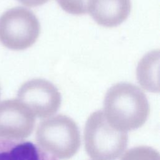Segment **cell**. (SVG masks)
<instances>
[{
    "instance_id": "1",
    "label": "cell",
    "mask_w": 160,
    "mask_h": 160,
    "mask_svg": "<svg viewBox=\"0 0 160 160\" xmlns=\"http://www.w3.org/2000/svg\"><path fill=\"white\" fill-rule=\"evenodd\" d=\"M102 111L111 126L128 132L141 128L146 122L149 104L139 88L131 83L119 82L106 92Z\"/></svg>"
},
{
    "instance_id": "2",
    "label": "cell",
    "mask_w": 160,
    "mask_h": 160,
    "mask_svg": "<svg viewBox=\"0 0 160 160\" xmlns=\"http://www.w3.org/2000/svg\"><path fill=\"white\" fill-rule=\"evenodd\" d=\"M84 141L86 152L93 160H116L125 151L128 135L111 126L103 111L98 110L87 119Z\"/></svg>"
},
{
    "instance_id": "3",
    "label": "cell",
    "mask_w": 160,
    "mask_h": 160,
    "mask_svg": "<svg viewBox=\"0 0 160 160\" xmlns=\"http://www.w3.org/2000/svg\"><path fill=\"white\" fill-rule=\"evenodd\" d=\"M36 139L42 150L59 159L72 157L81 145L76 123L71 118L62 114L42 121L38 126Z\"/></svg>"
},
{
    "instance_id": "4",
    "label": "cell",
    "mask_w": 160,
    "mask_h": 160,
    "mask_svg": "<svg viewBox=\"0 0 160 160\" xmlns=\"http://www.w3.org/2000/svg\"><path fill=\"white\" fill-rule=\"evenodd\" d=\"M39 32L37 17L26 8H11L0 16V42L8 49L20 51L31 47Z\"/></svg>"
},
{
    "instance_id": "5",
    "label": "cell",
    "mask_w": 160,
    "mask_h": 160,
    "mask_svg": "<svg viewBox=\"0 0 160 160\" xmlns=\"http://www.w3.org/2000/svg\"><path fill=\"white\" fill-rule=\"evenodd\" d=\"M17 97L35 117L39 118L52 116L61 104V95L58 88L50 81L41 78L24 82L19 88Z\"/></svg>"
},
{
    "instance_id": "6",
    "label": "cell",
    "mask_w": 160,
    "mask_h": 160,
    "mask_svg": "<svg viewBox=\"0 0 160 160\" xmlns=\"http://www.w3.org/2000/svg\"><path fill=\"white\" fill-rule=\"evenodd\" d=\"M35 116L18 99H7L0 102V138L22 139L33 131Z\"/></svg>"
},
{
    "instance_id": "7",
    "label": "cell",
    "mask_w": 160,
    "mask_h": 160,
    "mask_svg": "<svg viewBox=\"0 0 160 160\" xmlns=\"http://www.w3.org/2000/svg\"><path fill=\"white\" fill-rule=\"evenodd\" d=\"M131 8V0H90L88 12L98 24L112 28L128 18Z\"/></svg>"
},
{
    "instance_id": "8",
    "label": "cell",
    "mask_w": 160,
    "mask_h": 160,
    "mask_svg": "<svg viewBox=\"0 0 160 160\" xmlns=\"http://www.w3.org/2000/svg\"><path fill=\"white\" fill-rule=\"evenodd\" d=\"M0 142V160H56L31 142Z\"/></svg>"
},
{
    "instance_id": "9",
    "label": "cell",
    "mask_w": 160,
    "mask_h": 160,
    "mask_svg": "<svg viewBox=\"0 0 160 160\" xmlns=\"http://www.w3.org/2000/svg\"><path fill=\"white\" fill-rule=\"evenodd\" d=\"M159 51L148 52L139 62L136 76L141 86L148 91L159 92Z\"/></svg>"
},
{
    "instance_id": "10",
    "label": "cell",
    "mask_w": 160,
    "mask_h": 160,
    "mask_svg": "<svg viewBox=\"0 0 160 160\" xmlns=\"http://www.w3.org/2000/svg\"><path fill=\"white\" fill-rule=\"evenodd\" d=\"M121 160H159V153L150 146H140L129 149Z\"/></svg>"
},
{
    "instance_id": "11",
    "label": "cell",
    "mask_w": 160,
    "mask_h": 160,
    "mask_svg": "<svg viewBox=\"0 0 160 160\" xmlns=\"http://www.w3.org/2000/svg\"><path fill=\"white\" fill-rule=\"evenodd\" d=\"M60 7L66 12L82 15L88 12L90 0H56Z\"/></svg>"
},
{
    "instance_id": "12",
    "label": "cell",
    "mask_w": 160,
    "mask_h": 160,
    "mask_svg": "<svg viewBox=\"0 0 160 160\" xmlns=\"http://www.w3.org/2000/svg\"><path fill=\"white\" fill-rule=\"evenodd\" d=\"M22 4L28 7H36L46 3L49 0H17Z\"/></svg>"
},
{
    "instance_id": "13",
    "label": "cell",
    "mask_w": 160,
    "mask_h": 160,
    "mask_svg": "<svg viewBox=\"0 0 160 160\" xmlns=\"http://www.w3.org/2000/svg\"><path fill=\"white\" fill-rule=\"evenodd\" d=\"M0 97H1V87H0Z\"/></svg>"
}]
</instances>
